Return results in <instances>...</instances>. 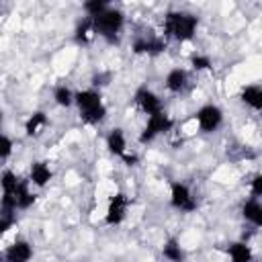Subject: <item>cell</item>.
<instances>
[{
    "label": "cell",
    "mask_w": 262,
    "mask_h": 262,
    "mask_svg": "<svg viewBox=\"0 0 262 262\" xmlns=\"http://www.w3.org/2000/svg\"><path fill=\"white\" fill-rule=\"evenodd\" d=\"M190 66H192L196 72L211 70V57H209V55H203V53H192V55H190Z\"/></svg>",
    "instance_id": "603a6c76"
},
{
    "label": "cell",
    "mask_w": 262,
    "mask_h": 262,
    "mask_svg": "<svg viewBox=\"0 0 262 262\" xmlns=\"http://www.w3.org/2000/svg\"><path fill=\"white\" fill-rule=\"evenodd\" d=\"M12 149H14V143L8 135L0 133V160H8L12 156Z\"/></svg>",
    "instance_id": "cb8c5ba5"
},
{
    "label": "cell",
    "mask_w": 262,
    "mask_h": 262,
    "mask_svg": "<svg viewBox=\"0 0 262 262\" xmlns=\"http://www.w3.org/2000/svg\"><path fill=\"white\" fill-rule=\"evenodd\" d=\"M51 178H53V172H51L47 162L39 160V162L31 164V170H29V182L31 184H35L37 188H43V186H47L51 182Z\"/></svg>",
    "instance_id": "7c38bea8"
},
{
    "label": "cell",
    "mask_w": 262,
    "mask_h": 262,
    "mask_svg": "<svg viewBox=\"0 0 262 262\" xmlns=\"http://www.w3.org/2000/svg\"><path fill=\"white\" fill-rule=\"evenodd\" d=\"M108 6V2H104V0H88V2H84V12H86V16L88 18H94L96 14H100L104 8Z\"/></svg>",
    "instance_id": "7402d4cb"
},
{
    "label": "cell",
    "mask_w": 262,
    "mask_h": 262,
    "mask_svg": "<svg viewBox=\"0 0 262 262\" xmlns=\"http://www.w3.org/2000/svg\"><path fill=\"white\" fill-rule=\"evenodd\" d=\"M106 149L113 156H117V158H121V156H125L129 151V147H127V135H125V131L121 127H115V129L108 131V135H106Z\"/></svg>",
    "instance_id": "4fadbf2b"
},
{
    "label": "cell",
    "mask_w": 262,
    "mask_h": 262,
    "mask_svg": "<svg viewBox=\"0 0 262 262\" xmlns=\"http://www.w3.org/2000/svg\"><path fill=\"white\" fill-rule=\"evenodd\" d=\"M133 100H135V104H137V108L141 111V113H145L147 117H151V115H158V113H162L164 111V104H162V98L151 90V88H147V86H141V88H137L135 90V96H133Z\"/></svg>",
    "instance_id": "ba28073f"
},
{
    "label": "cell",
    "mask_w": 262,
    "mask_h": 262,
    "mask_svg": "<svg viewBox=\"0 0 262 262\" xmlns=\"http://www.w3.org/2000/svg\"><path fill=\"white\" fill-rule=\"evenodd\" d=\"M90 20H92L94 33H96L98 37H102V39H106V41H115L117 35L121 33L123 25H125V14H123L119 8H115V6L108 4L100 14H96V16L90 18Z\"/></svg>",
    "instance_id": "3957f363"
},
{
    "label": "cell",
    "mask_w": 262,
    "mask_h": 262,
    "mask_svg": "<svg viewBox=\"0 0 262 262\" xmlns=\"http://www.w3.org/2000/svg\"><path fill=\"white\" fill-rule=\"evenodd\" d=\"M196 29H199V18L192 12L170 10L164 16V35L174 41H180V43L190 41L196 35Z\"/></svg>",
    "instance_id": "7a4b0ae2"
},
{
    "label": "cell",
    "mask_w": 262,
    "mask_h": 262,
    "mask_svg": "<svg viewBox=\"0 0 262 262\" xmlns=\"http://www.w3.org/2000/svg\"><path fill=\"white\" fill-rule=\"evenodd\" d=\"M121 160H123V162H125L127 166H135L139 158H137V154H129V151H127L125 156H121Z\"/></svg>",
    "instance_id": "4316f807"
},
{
    "label": "cell",
    "mask_w": 262,
    "mask_h": 262,
    "mask_svg": "<svg viewBox=\"0 0 262 262\" xmlns=\"http://www.w3.org/2000/svg\"><path fill=\"white\" fill-rule=\"evenodd\" d=\"M16 223V215L12 213H0V235H4L8 229H12Z\"/></svg>",
    "instance_id": "d4e9b609"
},
{
    "label": "cell",
    "mask_w": 262,
    "mask_h": 262,
    "mask_svg": "<svg viewBox=\"0 0 262 262\" xmlns=\"http://www.w3.org/2000/svg\"><path fill=\"white\" fill-rule=\"evenodd\" d=\"M172 127H174V119L168 115V113H158V115H151V117H147V121H145V127H143V131L139 133V143H149V141H154L156 137H160V135H166L168 131H172Z\"/></svg>",
    "instance_id": "277c9868"
},
{
    "label": "cell",
    "mask_w": 262,
    "mask_h": 262,
    "mask_svg": "<svg viewBox=\"0 0 262 262\" xmlns=\"http://www.w3.org/2000/svg\"><path fill=\"white\" fill-rule=\"evenodd\" d=\"M190 84V78H188V72L182 70V68H172L166 78H164V86L168 92L172 94H182Z\"/></svg>",
    "instance_id": "30bf717a"
},
{
    "label": "cell",
    "mask_w": 262,
    "mask_h": 262,
    "mask_svg": "<svg viewBox=\"0 0 262 262\" xmlns=\"http://www.w3.org/2000/svg\"><path fill=\"white\" fill-rule=\"evenodd\" d=\"M170 205L182 213H192L196 209V199L184 182L176 180L170 184Z\"/></svg>",
    "instance_id": "8992f818"
},
{
    "label": "cell",
    "mask_w": 262,
    "mask_h": 262,
    "mask_svg": "<svg viewBox=\"0 0 262 262\" xmlns=\"http://www.w3.org/2000/svg\"><path fill=\"white\" fill-rule=\"evenodd\" d=\"M4 262H31L33 258V246L27 239H14L2 254Z\"/></svg>",
    "instance_id": "9c48e42d"
},
{
    "label": "cell",
    "mask_w": 262,
    "mask_h": 262,
    "mask_svg": "<svg viewBox=\"0 0 262 262\" xmlns=\"http://www.w3.org/2000/svg\"><path fill=\"white\" fill-rule=\"evenodd\" d=\"M45 127H47V115H45L43 111H35V113L25 121V133H27L29 137L39 135Z\"/></svg>",
    "instance_id": "ac0fdd59"
},
{
    "label": "cell",
    "mask_w": 262,
    "mask_h": 262,
    "mask_svg": "<svg viewBox=\"0 0 262 262\" xmlns=\"http://www.w3.org/2000/svg\"><path fill=\"white\" fill-rule=\"evenodd\" d=\"M131 49L137 55H158L166 49V41L160 37H139L133 41Z\"/></svg>",
    "instance_id": "8fae6325"
},
{
    "label": "cell",
    "mask_w": 262,
    "mask_h": 262,
    "mask_svg": "<svg viewBox=\"0 0 262 262\" xmlns=\"http://www.w3.org/2000/svg\"><path fill=\"white\" fill-rule=\"evenodd\" d=\"M0 131H2V111H0Z\"/></svg>",
    "instance_id": "83f0119b"
},
{
    "label": "cell",
    "mask_w": 262,
    "mask_h": 262,
    "mask_svg": "<svg viewBox=\"0 0 262 262\" xmlns=\"http://www.w3.org/2000/svg\"><path fill=\"white\" fill-rule=\"evenodd\" d=\"M35 199H37V196H35L33 190H31V182L20 178L18 188H16V209H18V211L29 209V207L35 203Z\"/></svg>",
    "instance_id": "e0dca14e"
},
{
    "label": "cell",
    "mask_w": 262,
    "mask_h": 262,
    "mask_svg": "<svg viewBox=\"0 0 262 262\" xmlns=\"http://www.w3.org/2000/svg\"><path fill=\"white\" fill-rule=\"evenodd\" d=\"M229 262H254V252L246 242H231L227 246Z\"/></svg>",
    "instance_id": "2e32d148"
},
{
    "label": "cell",
    "mask_w": 262,
    "mask_h": 262,
    "mask_svg": "<svg viewBox=\"0 0 262 262\" xmlns=\"http://www.w3.org/2000/svg\"><path fill=\"white\" fill-rule=\"evenodd\" d=\"M76 41L78 43H90L94 37H96V33H94V27H92V20L86 16V18H82L80 23H78V27H76Z\"/></svg>",
    "instance_id": "44dd1931"
},
{
    "label": "cell",
    "mask_w": 262,
    "mask_h": 262,
    "mask_svg": "<svg viewBox=\"0 0 262 262\" xmlns=\"http://www.w3.org/2000/svg\"><path fill=\"white\" fill-rule=\"evenodd\" d=\"M250 192H252L254 199H260V194H262V176H260V174H256V176L252 178V182H250Z\"/></svg>",
    "instance_id": "484cf974"
},
{
    "label": "cell",
    "mask_w": 262,
    "mask_h": 262,
    "mask_svg": "<svg viewBox=\"0 0 262 262\" xmlns=\"http://www.w3.org/2000/svg\"><path fill=\"white\" fill-rule=\"evenodd\" d=\"M74 104L80 113V119L86 125H98L106 119V104L102 102V96L98 90L94 88H86V90H78L74 94Z\"/></svg>",
    "instance_id": "6da1fadb"
},
{
    "label": "cell",
    "mask_w": 262,
    "mask_h": 262,
    "mask_svg": "<svg viewBox=\"0 0 262 262\" xmlns=\"http://www.w3.org/2000/svg\"><path fill=\"white\" fill-rule=\"evenodd\" d=\"M162 256L168 260V262H186V252L182 250L180 242L178 239H168L164 246H162Z\"/></svg>",
    "instance_id": "d6986e66"
},
{
    "label": "cell",
    "mask_w": 262,
    "mask_h": 262,
    "mask_svg": "<svg viewBox=\"0 0 262 262\" xmlns=\"http://www.w3.org/2000/svg\"><path fill=\"white\" fill-rule=\"evenodd\" d=\"M129 211V196L125 192H115L108 203H106V211H104V223L106 225H119L125 221Z\"/></svg>",
    "instance_id": "52a82bcc"
},
{
    "label": "cell",
    "mask_w": 262,
    "mask_h": 262,
    "mask_svg": "<svg viewBox=\"0 0 262 262\" xmlns=\"http://www.w3.org/2000/svg\"><path fill=\"white\" fill-rule=\"evenodd\" d=\"M74 90L70 88V86H66V84H61V86H57L55 90H53V102L57 104V106H61V108H70L72 104H74Z\"/></svg>",
    "instance_id": "ffe728a7"
},
{
    "label": "cell",
    "mask_w": 262,
    "mask_h": 262,
    "mask_svg": "<svg viewBox=\"0 0 262 262\" xmlns=\"http://www.w3.org/2000/svg\"><path fill=\"white\" fill-rule=\"evenodd\" d=\"M239 98L246 106L254 108V111H260L262 108V86L260 84H248L242 88L239 92Z\"/></svg>",
    "instance_id": "5bb4252c"
},
{
    "label": "cell",
    "mask_w": 262,
    "mask_h": 262,
    "mask_svg": "<svg viewBox=\"0 0 262 262\" xmlns=\"http://www.w3.org/2000/svg\"><path fill=\"white\" fill-rule=\"evenodd\" d=\"M194 121L203 133H213L223 125V111L217 104H203L194 113Z\"/></svg>",
    "instance_id": "5b68a950"
},
{
    "label": "cell",
    "mask_w": 262,
    "mask_h": 262,
    "mask_svg": "<svg viewBox=\"0 0 262 262\" xmlns=\"http://www.w3.org/2000/svg\"><path fill=\"white\" fill-rule=\"evenodd\" d=\"M242 215L248 223L260 227L262 225V205H260V199H254L250 196L244 205H242Z\"/></svg>",
    "instance_id": "9a60e30c"
},
{
    "label": "cell",
    "mask_w": 262,
    "mask_h": 262,
    "mask_svg": "<svg viewBox=\"0 0 262 262\" xmlns=\"http://www.w3.org/2000/svg\"><path fill=\"white\" fill-rule=\"evenodd\" d=\"M0 262H4V258H2V254H0Z\"/></svg>",
    "instance_id": "f1b7e54d"
}]
</instances>
